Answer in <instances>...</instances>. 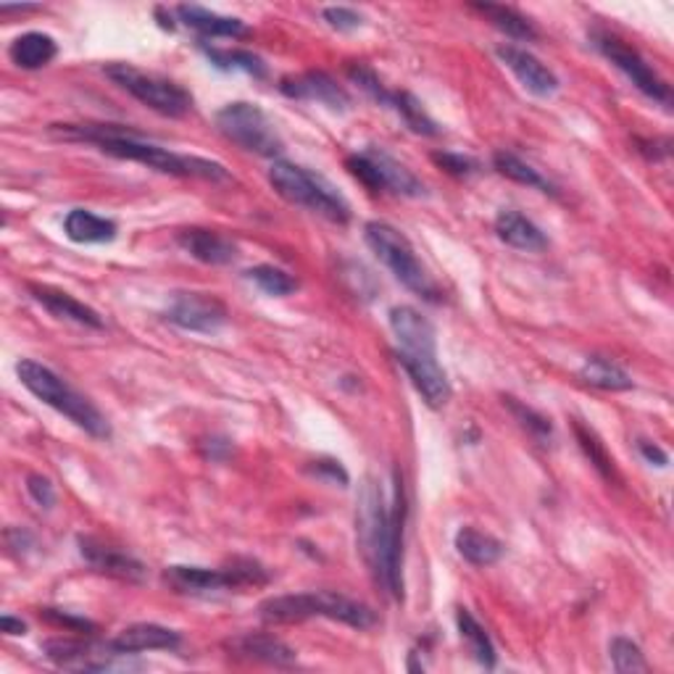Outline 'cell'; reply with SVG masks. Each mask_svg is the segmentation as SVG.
Instances as JSON below:
<instances>
[{
  "label": "cell",
  "instance_id": "6da1fadb",
  "mask_svg": "<svg viewBox=\"0 0 674 674\" xmlns=\"http://www.w3.org/2000/svg\"><path fill=\"white\" fill-rule=\"evenodd\" d=\"M409 506H406L403 482L395 475L393 506H385L380 485L369 480L359 501V548L372 567L377 583H382L390 596L403 600V533Z\"/></svg>",
  "mask_w": 674,
  "mask_h": 674
},
{
  "label": "cell",
  "instance_id": "7a4b0ae2",
  "mask_svg": "<svg viewBox=\"0 0 674 674\" xmlns=\"http://www.w3.org/2000/svg\"><path fill=\"white\" fill-rule=\"evenodd\" d=\"M53 129L56 133H61L64 137L96 143L108 156L125 158V162H137L148 166V169L172 174V177H195V179H208V183L229 179V174L222 164L198 156L174 154V150H166L162 145H154V143H145L137 135L125 133V129L114 125H56Z\"/></svg>",
  "mask_w": 674,
  "mask_h": 674
},
{
  "label": "cell",
  "instance_id": "3957f363",
  "mask_svg": "<svg viewBox=\"0 0 674 674\" xmlns=\"http://www.w3.org/2000/svg\"><path fill=\"white\" fill-rule=\"evenodd\" d=\"M258 614L266 625H295V622H306L314 617L343 622V625L353 629H369L377 625V614L372 608L332 590H311L266 598L258 606Z\"/></svg>",
  "mask_w": 674,
  "mask_h": 674
},
{
  "label": "cell",
  "instance_id": "277c9868",
  "mask_svg": "<svg viewBox=\"0 0 674 674\" xmlns=\"http://www.w3.org/2000/svg\"><path fill=\"white\" fill-rule=\"evenodd\" d=\"M17 374L29 393L40 398L42 403L56 409L58 414H64L69 422H75L79 430H85L92 438H111V424L108 419L100 414L98 406H92L82 393H77L69 382H64L53 369L42 367L40 361L21 359L17 364Z\"/></svg>",
  "mask_w": 674,
  "mask_h": 674
},
{
  "label": "cell",
  "instance_id": "5b68a950",
  "mask_svg": "<svg viewBox=\"0 0 674 674\" xmlns=\"http://www.w3.org/2000/svg\"><path fill=\"white\" fill-rule=\"evenodd\" d=\"M364 237L374 256L393 272V277L401 282L406 290H411L419 299L430 303L443 301L440 287L434 285V280L427 274L414 245H411V241L401 229H395L393 224L388 222H369L364 227Z\"/></svg>",
  "mask_w": 674,
  "mask_h": 674
},
{
  "label": "cell",
  "instance_id": "8992f818",
  "mask_svg": "<svg viewBox=\"0 0 674 674\" xmlns=\"http://www.w3.org/2000/svg\"><path fill=\"white\" fill-rule=\"evenodd\" d=\"M270 183L293 206L309 208L311 214L324 216V219L335 224H345L351 219V206H348L343 193H338V187L328 183L322 174L303 169L299 164L274 162L270 169Z\"/></svg>",
  "mask_w": 674,
  "mask_h": 674
},
{
  "label": "cell",
  "instance_id": "52a82bcc",
  "mask_svg": "<svg viewBox=\"0 0 674 674\" xmlns=\"http://www.w3.org/2000/svg\"><path fill=\"white\" fill-rule=\"evenodd\" d=\"M106 77L114 79L121 90H127L143 106L154 108L156 114L169 116V119H183L193 111L191 92L166 77L148 75V71L129 67V64H111V67H106Z\"/></svg>",
  "mask_w": 674,
  "mask_h": 674
},
{
  "label": "cell",
  "instance_id": "ba28073f",
  "mask_svg": "<svg viewBox=\"0 0 674 674\" xmlns=\"http://www.w3.org/2000/svg\"><path fill=\"white\" fill-rule=\"evenodd\" d=\"M216 127H219V133L227 137V140L241 145L248 154L274 158L285 148L277 127L272 125V119L264 114V108H258L256 104H245V100L227 104L216 114Z\"/></svg>",
  "mask_w": 674,
  "mask_h": 674
},
{
  "label": "cell",
  "instance_id": "9c48e42d",
  "mask_svg": "<svg viewBox=\"0 0 674 674\" xmlns=\"http://www.w3.org/2000/svg\"><path fill=\"white\" fill-rule=\"evenodd\" d=\"M345 169L372 193L388 191L393 195H403V198H422V195H427L422 179L380 148H367L361 154L348 156Z\"/></svg>",
  "mask_w": 674,
  "mask_h": 674
},
{
  "label": "cell",
  "instance_id": "30bf717a",
  "mask_svg": "<svg viewBox=\"0 0 674 674\" xmlns=\"http://www.w3.org/2000/svg\"><path fill=\"white\" fill-rule=\"evenodd\" d=\"M164 579L177 593H191V596H208V593L241 590L248 585H264L270 575L256 561H235L224 569L206 567H169Z\"/></svg>",
  "mask_w": 674,
  "mask_h": 674
},
{
  "label": "cell",
  "instance_id": "8fae6325",
  "mask_svg": "<svg viewBox=\"0 0 674 674\" xmlns=\"http://www.w3.org/2000/svg\"><path fill=\"white\" fill-rule=\"evenodd\" d=\"M593 46L598 48V53L608 58V61L617 67L622 75H625L629 82H633L637 90L643 92V96L656 100V104L670 106L672 104V90L670 85L664 82L662 77L656 75L654 69H651V64L637 53L635 48H629L625 40H619L617 35H608L604 29H593L590 35Z\"/></svg>",
  "mask_w": 674,
  "mask_h": 674
},
{
  "label": "cell",
  "instance_id": "7c38bea8",
  "mask_svg": "<svg viewBox=\"0 0 674 674\" xmlns=\"http://www.w3.org/2000/svg\"><path fill=\"white\" fill-rule=\"evenodd\" d=\"M395 361L403 367V372L409 374L411 385L417 388V393L424 398V403L430 409H443L451 401L453 390L448 382L446 369L438 361V345L427 348H398Z\"/></svg>",
  "mask_w": 674,
  "mask_h": 674
},
{
  "label": "cell",
  "instance_id": "4fadbf2b",
  "mask_svg": "<svg viewBox=\"0 0 674 674\" xmlns=\"http://www.w3.org/2000/svg\"><path fill=\"white\" fill-rule=\"evenodd\" d=\"M166 319L172 324H177L179 330L187 332H203V335H212L219 332L227 324V309L219 299L206 293H177L174 295L172 306L166 309Z\"/></svg>",
  "mask_w": 674,
  "mask_h": 674
},
{
  "label": "cell",
  "instance_id": "5bb4252c",
  "mask_svg": "<svg viewBox=\"0 0 674 674\" xmlns=\"http://www.w3.org/2000/svg\"><path fill=\"white\" fill-rule=\"evenodd\" d=\"M42 651L50 662L64 666V670H79V672H108L116 666V651L108 646H98V643L85 641H67V637H53V641L42 643Z\"/></svg>",
  "mask_w": 674,
  "mask_h": 674
},
{
  "label": "cell",
  "instance_id": "9a60e30c",
  "mask_svg": "<svg viewBox=\"0 0 674 674\" xmlns=\"http://www.w3.org/2000/svg\"><path fill=\"white\" fill-rule=\"evenodd\" d=\"M282 96L293 100H314L332 108V111H348L351 108V96L332 79L328 71H303V75L285 77L280 82Z\"/></svg>",
  "mask_w": 674,
  "mask_h": 674
},
{
  "label": "cell",
  "instance_id": "2e32d148",
  "mask_svg": "<svg viewBox=\"0 0 674 674\" xmlns=\"http://www.w3.org/2000/svg\"><path fill=\"white\" fill-rule=\"evenodd\" d=\"M496 53L501 61L514 71V77L519 79L521 87L527 92L538 98H550L559 90V77L550 71L538 56H533L530 50L519 46H498Z\"/></svg>",
  "mask_w": 674,
  "mask_h": 674
},
{
  "label": "cell",
  "instance_id": "e0dca14e",
  "mask_svg": "<svg viewBox=\"0 0 674 674\" xmlns=\"http://www.w3.org/2000/svg\"><path fill=\"white\" fill-rule=\"evenodd\" d=\"M77 543H79V554H82V559L90 564L92 569L100 572V575L127 579V583H140V579L145 577L143 561H137L135 556L125 554V550L106 546V543H100L96 538H79Z\"/></svg>",
  "mask_w": 674,
  "mask_h": 674
},
{
  "label": "cell",
  "instance_id": "ac0fdd59",
  "mask_svg": "<svg viewBox=\"0 0 674 674\" xmlns=\"http://www.w3.org/2000/svg\"><path fill=\"white\" fill-rule=\"evenodd\" d=\"M229 656L243 658V662H258L272 666H293L299 662V654L285 646L280 637L261 635V633H245L227 641Z\"/></svg>",
  "mask_w": 674,
  "mask_h": 674
},
{
  "label": "cell",
  "instance_id": "d6986e66",
  "mask_svg": "<svg viewBox=\"0 0 674 674\" xmlns=\"http://www.w3.org/2000/svg\"><path fill=\"white\" fill-rule=\"evenodd\" d=\"M183 637L169 627L154 625V622H140V625H129L121 629L114 641H108L116 654H143V651H174L179 648Z\"/></svg>",
  "mask_w": 674,
  "mask_h": 674
},
{
  "label": "cell",
  "instance_id": "ffe728a7",
  "mask_svg": "<svg viewBox=\"0 0 674 674\" xmlns=\"http://www.w3.org/2000/svg\"><path fill=\"white\" fill-rule=\"evenodd\" d=\"M29 293H32V299L56 319H67V322L82 324V328L90 330H104V319H100L98 311L90 309L82 301H77L75 295L64 293V290H56L50 285H29Z\"/></svg>",
  "mask_w": 674,
  "mask_h": 674
},
{
  "label": "cell",
  "instance_id": "44dd1931",
  "mask_svg": "<svg viewBox=\"0 0 674 674\" xmlns=\"http://www.w3.org/2000/svg\"><path fill=\"white\" fill-rule=\"evenodd\" d=\"M177 245L185 253H191L193 258L212 266L232 264V261L237 258V245L232 243L229 237H224L222 232H214V229H201V227L179 229Z\"/></svg>",
  "mask_w": 674,
  "mask_h": 674
},
{
  "label": "cell",
  "instance_id": "7402d4cb",
  "mask_svg": "<svg viewBox=\"0 0 674 674\" xmlns=\"http://www.w3.org/2000/svg\"><path fill=\"white\" fill-rule=\"evenodd\" d=\"M177 17L185 27L201 32L203 38H245L248 35V27H245L243 19L235 17H222V13L203 9V6L195 3H183L177 6Z\"/></svg>",
  "mask_w": 674,
  "mask_h": 674
},
{
  "label": "cell",
  "instance_id": "603a6c76",
  "mask_svg": "<svg viewBox=\"0 0 674 674\" xmlns=\"http://www.w3.org/2000/svg\"><path fill=\"white\" fill-rule=\"evenodd\" d=\"M496 235L517 251L538 253L548 248L546 232L533 219H527L525 214L514 212V208H504V212L496 216Z\"/></svg>",
  "mask_w": 674,
  "mask_h": 674
},
{
  "label": "cell",
  "instance_id": "cb8c5ba5",
  "mask_svg": "<svg viewBox=\"0 0 674 674\" xmlns=\"http://www.w3.org/2000/svg\"><path fill=\"white\" fill-rule=\"evenodd\" d=\"M390 330L398 340V348H424L438 345L434 340V328L422 311L414 306H393L390 309Z\"/></svg>",
  "mask_w": 674,
  "mask_h": 674
},
{
  "label": "cell",
  "instance_id": "d4e9b609",
  "mask_svg": "<svg viewBox=\"0 0 674 674\" xmlns=\"http://www.w3.org/2000/svg\"><path fill=\"white\" fill-rule=\"evenodd\" d=\"M456 550H459L461 559H467L472 567H492V564L504 559L506 546L488 533L475 530V527H461V530L456 533Z\"/></svg>",
  "mask_w": 674,
  "mask_h": 674
},
{
  "label": "cell",
  "instance_id": "484cf974",
  "mask_svg": "<svg viewBox=\"0 0 674 674\" xmlns=\"http://www.w3.org/2000/svg\"><path fill=\"white\" fill-rule=\"evenodd\" d=\"M64 232L71 243H111L119 227L116 222L87 212V208H71L64 219Z\"/></svg>",
  "mask_w": 674,
  "mask_h": 674
},
{
  "label": "cell",
  "instance_id": "4316f807",
  "mask_svg": "<svg viewBox=\"0 0 674 674\" xmlns=\"http://www.w3.org/2000/svg\"><path fill=\"white\" fill-rule=\"evenodd\" d=\"M9 56L19 69L35 71L48 67V64L53 61L58 56V46L46 32H27L11 42Z\"/></svg>",
  "mask_w": 674,
  "mask_h": 674
},
{
  "label": "cell",
  "instance_id": "83f0119b",
  "mask_svg": "<svg viewBox=\"0 0 674 674\" xmlns=\"http://www.w3.org/2000/svg\"><path fill=\"white\" fill-rule=\"evenodd\" d=\"M472 9L477 13H482L485 19L490 21L492 27L501 29L504 35H509L514 40H535L538 38V29L530 19L525 17V13H519L517 9H511V6H496V3H472Z\"/></svg>",
  "mask_w": 674,
  "mask_h": 674
},
{
  "label": "cell",
  "instance_id": "f1b7e54d",
  "mask_svg": "<svg viewBox=\"0 0 674 674\" xmlns=\"http://www.w3.org/2000/svg\"><path fill=\"white\" fill-rule=\"evenodd\" d=\"M579 377H583V382H588L590 388L598 390H612V393H619V390H629L633 388V380H629V374L625 369L614 364V361H608L604 356H590L585 361L583 367H579Z\"/></svg>",
  "mask_w": 674,
  "mask_h": 674
},
{
  "label": "cell",
  "instance_id": "f546056e",
  "mask_svg": "<svg viewBox=\"0 0 674 674\" xmlns=\"http://www.w3.org/2000/svg\"><path fill=\"white\" fill-rule=\"evenodd\" d=\"M456 625H459V633L463 637V643H467L469 651H472L477 662H480L485 670H492L498 662L496 656V646H492L490 635L485 633V627L472 617V612L469 608H459L456 612Z\"/></svg>",
  "mask_w": 674,
  "mask_h": 674
},
{
  "label": "cell",
  "instance_id": "4dcf8cb0",
  "mask_svg": "<svg viewBox=\"0 0 674 674\" xmlns=\"http://www.w3.org/2000/svg\"><path fill=\"white\" fill-rule=\"evenodd\" d=\"M201 50L206 53L208 61L214 64L216 69L224 71H245V75L253 77H266V64L264 58H258L256 53H251V50H229V48H208L206 42H201Z\"/></svg>",
  "mask_w": 674,
  "mask_h": 674
},
{
  "label": "cell",
  "instance_id": "1f68e13d",
  "mask_svg": "<svg viewBox=\"0 0 674 674\" xmlns=\"http://www.w3.org/2000/svg\"><path fill=\"white\" fill-rule=\"evenodd\" d=\"M492 166H496L498 174L509 177L511 183L535 187V191H540V193H556L554 185H550L538 169H533L530 164L521 162L519 156L509 154V150H498V154L492 156Z\"/></svg>",
  "mask_w": 674,
  "mask_h": 674
},
{
  "label": "cell",
  "instance_id": "d6a6232c",
  "mask_svg": "<svg viewBox=\"0 0 674 674\" xmlns=\"http://www.w3.org/2000/svg\"><path fill=\"white\" fill-rule=\"evenodd\" d=\"M390 106L395 108L398 114H401V119L406 121V127L411 129V133L424 135V137H438L443 129L438 127V121L430 119L424 111V106L419 104V100L411 96V92H393V100H390Z\"/></svg>",
  "mask_w": 674,
  "mask_h": 674
},
{
  "label": "cell",
  "instance_id": "836d02e7",
  "mask_svg": "<svg viewBox=\"0 0 674 674\" xmlns=\"http://www.w3.org/2000/svg\"><path fill=\"white\" fill-rule=\"evenodd\" d=\"M575 438L579 448H583V453L588 456L593 467L598 469V475L604 477L606 482H617L619 475H617V467H614V459L608 456L606 446L600 443V438L596 432L590 430V427H585L583 422H575Z\"/></svg>",
  "mask_w": 674,
  "mask_h": 674
},
{
  "label": "cell",
  "instance_id": "e575fe53",
  "mask_svg": "<svg viewBox=\"0 0 674 674\" xmlns=\"http://www.w3.org/2000/svg\"><path fill=\"white\" fill-rule=\"evenodd\" d=\"M245 277H248L258 290H264L266 295H274V299H285V295L299 290V280H295L293 274L272 264L253 266V270L245 272Z\"/></svg>",
  "mask_w": 674,
  "mask_h": 674
},
{
  "label": "cell",
  "instance_id": "d590c367",
  "mask_svg": "<svg viewBox=\"0 0 674 674\" xmlns=\"http://www.w3.org/2000/svg\"><path fill=\"white\" fill-rule=\"evenodd\" d=\"M608 654H612L614 670L622 672V674L648 672L646 656H643L641 646L629 641V637H614L612 646H608Z\"/></svg>",
  "mask_w": 674,
  "mask_h": 674
},
{
  "label": "cell",
  "instance_id": "8d00e7d4",
  "mask_svg": "<svg viewBox=\"0 0 674 674\" xmlns=\"http://www.w3.org/2000/svg\"><path fill=\"white\" fill-rule=\"evenodd\" d=\"M504 403L509 406V411L514 417H517V422L525 427L527 432L533 434V438L538 440H550V434H554V424H550V419H546L538 411L530 409V406L519 403L517 398H504Z\"/></svg>",
  "mask_w": 674,
  "mask_h": 674
},
{
  "label": "cell",
  "instance_id": "74e56055",
  "mask_svg": "<svg viewBox=\"0 0 674 674\" xmlns=\"http://www.w3.org/2000/svg\"><path fill=\"white\" fill-rule=\"evenodd\" d=\"M348 77L380 106H390V100H393V90H388V87L380 82V77L369 67H364V64H351V67H348Z\"/></svg>",
  "mask_w": 674,
  "mask_h": 674
},
{
  "label": "cell",
  "instance_id": "f35d334b",
  "mask_svg": "<svg viewBox=\"0 0 674 674\" xmlns=\"http://www.w3.org/2000/svg\"><path fill=\"white\" fill-rule=\"evenodd\" d=\"M432 162L443 172L453 174V177H472V174L480 172V162L463 154H432Z\"/></svg>",
  "mask_w": 674,
  "mask_h": 674
},
{
  "label": "cell",
  "instance_id": "ab89813d",
  "mask_svg": "<svg viewBox=\"0 0 674 674\" xmlns=\"http://www.w3.org/2000/svg\"><path fill=\"white\" fill-rule=\"evenodd\" d=\"M40 617L50 622V625L56 627H64V629H71V633H96V625H92L90 619L85 617H75V614H67V612H58V608H42Z\"/></svg>",
  "mask_w": 674,
  "mask_h": 674
},
{
  "label": "cell",
  "instance_id": "60d3db41",
  "mask_svg": "<svg viewBox=\"0 0 674 674\" xmlns=\"http://www.w3.org/2000/svg\"><path fill=\"white\" fill-rule=\"evenodd\" d=\"M322 17L332 29H338V32H351V29H359L361 21H364L356 9H348V6H332V9H324Z\"/></svg>",
  "mask_w": 674,
  "mask_h": 674
},
{
  "label": "cell",
  "instance_id": "b9f144b4",
  "mask_svg": "<svg viewBox=\"0 0 674 674\" xmlns=\"http://www.w3.org/2000/svg\"><path fill=\"white\" fill-rule=\"evenodd\" d=\"M27 492L32 496V501L40 506V509H53L56 504V490L53 482L42 475H29L27 477Z\"/></svg>",
  "mask_w": 674,
  "mask_h": 674
},
{
  "label": "cell",
  "instance_id": "7bdbcfd3",
  "mask_svg": "<svg viewBox=\"0 0 674 674\" xmlns=\"http://www.w3.org/2000/svg\"><path fill=\"white\" fill-rule=\"evenodd\" d=\"M311 475L322 477V480L335 482V485H348V472L340 467V461H316V467H311Z\"/></svg>",
  "mask_w": 674,
  "mask_h": 674
},
{
  "label": "cell",
  "instance_id": "ee69618b",
  "mask_svg": "<svg viewBox=\"0 0 674 674\" xmlns=\"http://www.w3.org/2000/svg\"><path fill=\"white\" fill-rule=\"evenodd\" d=\"M641 453H643V459H646L648 463H656V467H666V463H670V456H666L656 443H646V440H643Z\"/></svg>",
  "mask_w": 674,
  "mask_h": 674
},
{
  "label": "cell",
  "instance_id": "f6af8a7d",
  "mask_svg": "<svg viewBox=\"0 0 674 674\" xmlns=\"http://www.w3.org/2000/svg\"><path fill=\"white\" fill-rule=\"evenodd\" d=\"M0 629H3L6 635H25L27 625L21 619L9 617V614H6V617H0Z\"/></svg>",
  "mask_w": 674,
  "mask_h": 674
},
{
  "label": "cell",
  "instance_id": "bcb514c9",
  "mask_svg": "<svg viewBox=\"0 0 674 674\" xmlns=\"http://www.w3.org/2000/svg\"><path fill=\"white\" fill-rule=\"evenodd\" d=\"M11 11H38V6H9V3H3L0 6V13H11Z\"/></svg>",
  "mask_w": 674,
  "mask_h": 674
}]
</instances>
